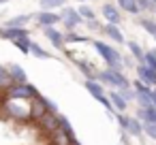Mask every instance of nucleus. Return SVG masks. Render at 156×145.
Masks as SVG:
<instances>
[{"label":"nucleus","mask_w":156,"mask_h":145,"mask_svg":"<svg viewBox=\"0 0 156 145\" xmlns=\"http://www.w3.org/2000/svg\"><path fill=\"white\" fill-rule=\"evenodd\" d=\"M96 81H101L107 88L113 90H122V88H130V79L124 75L122 66H107L105 71H96Z\"/></svg>","instance_id":"1"},{"label":"nucleus","mask_w":156,"mask_h":145,"mask_svg":"<svg viewBox=\"0 0 156 145\" xmlns=\"http://www.w3.org/2000/svg\"><path fill=\"white\" fill-rule=\"evenodd\" d=\"M92 45H94L96 54L101 56V60L105 62V66H122V68H124L122 56L118 54L115 47H111L109 43H105V41H101V39H92Z\"/></svg>","instance_id":"2"},{"label":"nucleus","mask_w":156,"mask_h":145,"mask_svg":"<svg viewBox=\"0 0 156 145\" xmlns=\"http://www.w3.org/2000/svg\"><path fill=\"white\" fill-rule=\"evenodd\" d=\"M5 111H7L13 119L30 122V119H32V100H13V98H7Z\"/></svg>","instance_id":"3"},{"label":"nucleus","mask_w":156,"mask_h":145,"mask_svg":"<svg viewBox=\"0 0 156 145\" xmlns=\"http://www.w3.org/2000/svg\"><path fill=\"white\" fill-rule=\"evenodd\" d=\"M5 94L7 98H13V100H34L39 96V90L26 81V83H13Z\"/></svg>","instance_id":"4"},{"label":"nucleus","mask_w":156,"mask_h":145,"mask_svg":"<svg viewBox=\"0 0 156 145\" xmlns=\"http://www.w3.org/2000/svg\"><path fill=\"white\" fill-rule=\"evenodd\" d=\"M58 13L62 17V24L66 26V30H75V28H79L83 24V17L79 15V11L75 7H62Z\"/></svg>","instance_id":"5"},{"label":"nucleus","mask_w":156,"mask_h":145,"mask_svg":"<svg viewBox=\"0 0 156 145\" xmlns=\"http://www.w3.org/2000/svg\"><path fill=\"white\" fill-rule=\"evenodd\" d=\"M101 15H103L105 24H113V26H120V24H122V11H120V7L113 5V2H103Z\"/></svg>","instance_id":"6"},{"label":"nucleus","mask_w":156,"mask_h":145,"mask_svg":"<svg viewBox=\"0 0 156 145\" xmlns=\"http://www.w3.org/2000/svg\"><path fill=\"white\" fill-rule=\"evenodd\" d=\"M34 22H37V26H41V28H51V26L62 24V17H60L58 11H39V13L34 15Z\"/></svg>","instance_id":"7"},{"label":"nucleus","mask_w":156,"mask_h":145,"mask_svg":"<svg viewBox=\"0 0 156 145\" xmlns=\"http://www.w3.org/2000/svg\"><path fill=\"white\" fill-rule=\"evenodd\" d=\"M37 124H39V128L45 134H49V132H54V130L60 128V113H45V115H41L37 119Z\"/></svg>","instance_id":"8"},{"label":"nucleus","mask_w":156,"mask_h":145,"mask_svg":"<svg viewBox=\"0 0 156 145\" xmlns=\"http://www.w3.org/2000/svg\"><path fill=\"white\" fill-rule=\"evenodd\" d=\"M0 39H5V41H17V39H30V30L28 28H7L2 26L0 28Z\"/></svg>","instance_id":"9"},{"label":"nucleus","mask_w":156,"mask_h":145,"mask_svg":"<svg viewBox=\"0 0 156 145\" xmlns=\"http://www.w3.org/2000/svg\"><path fill=\"white\" fill-rule=\"evenodd\" d=\"M43 32H45L47 41L54 45V49H64V47H66V43H64V32H60L56 26H51V28H43Z\"/></svg>","instance_id":"10"},{"label":"nucleus","mask_w":156,"mask_h":145,"mask_svg":"<svg viewBox=\"0 0 156 145\" xmlns=\"http://www.w3.org/2000/svg\"><path fill=\"white\" fill-rule=\"evenodd\" d=\"M101 32H103L105 36H109L113 43H120V45H124V43H126V36H124V32H122V28H120V26H113V24H103Z\"/></svg>","instance_id":"11"},{"label":"nucleus","mask_w":156,"mask_h":145,"mask_svg":"<svg viewBox=\"0 0 156 145\" xmlns=\"http://www.w3.org/2000/svg\"><path fill=\"white\" fill-rule=\"evenodd\" d=\"M83 88H86L88 94H90L92 98H96L98 102L107 96V94H105V85H103L101 81H96V79H86V81H83Z\"/></svg>","instance_id":"12"},{"label":"nucleus","mask_w":156,"mask_h":145,"mask_svg":"<svg viewBox=\"0 0 156 145\" xmlns=\"http://www.w3.org/2000/svg\"><path fill=\"white\" fill-rule=\"evenodd\" d=\"M137 79H141V81H145L147 85H152V88H156V68H150L147 64H137Z\"/></svg>","instance_id":"13"},{"label":"nucleus","mask_w":156,"mask_h":145,"mask_svg":"<svg viewBox=\"0 0 156 145\" xmlns=\"http://www.w3.org/2000/svg\"><path fill=\"white\" fill-rule=\"evenodd\" d=\"M109 96V100H111V105H113V111L115 113H124L126 111V107H128V100L118 92V90H113V92H109L107 94Z\"/></svg>","instance_id":"14"},{"label":"nucleus","mask_w":156,"mask_h":145,"mask_svg":"<svg viewBox=\"0 0 156 145\" xmlns=\"http://www.w3.org/2000/svg\"><path fill=\"white\" fill-rule=\"evenodd\" d=\"M126 47H128L133 60H135L137 64H143V60H145V49L139 45V41H126Z\"/></svg>","instance_id":"15"},{"label":"nucleus","mask_w":156,"mask_h":145,"mask_svg":"<svg viewBox=\"0 0 156 145\" xmlns=\"http://www.w3.org/2000/svg\"><path fill=\"white\" fill-rule=\"evenodd\" d=\"M137 117L141 124H156V107H139L137 109Z\"/></svg>","instance_id":"16"},{"label":"nucleus","mask_w":156,"mask_h":145,"mask_svg":"<svg viewBox=\"0 0 156 145\" xmlns=\"http://www.w3.org/2000/svg\"><path fill=\"white\" fill-rule=\"evenodd\" d=\"M118 7H120V11H124L128 15H135V17L141 15V9L137 5V0H118Z\"/></svg>","instance_id":"17"},{"label":"nucleus","mask_w":156,"mask_h":145,"mask_svg":"<svg viewBox=\"0 0 156 145\" xmlns=\"http://www.w3.org/2000/svg\"><path fill=\"white\" fill-rule=\"evenodd\" d=\"M73 62H75V64H77V68H79V71L83 73V77H86V79H94V77H96V68H94V66H92V64H90L88 60H81V58H73Z\"/></svg>","instance_id":"18"},{"label":"nucleus","mask_w":156,"mask_h":145,"mask_svg":"<svg viewBox=\"0 0 156 145\" xmlns=\"http://www.w3.org/2000/svg\"><path fill=\"white\" fill-rule=\"evenodd\" d=\"M7 68H9V73H11L13 83H26V81H28V75H26L24 66H20V64H9Z\"/></svg>","instance_id":"19"},{"label":"nucleus","mask_w":156,"mask_h":145,"mask_svg":"<svg viewBox=\"0 0 156 145\" xmlns=\"http://www.w3.org/2000/svg\"><path fill=\"white\" fill-rule=\"evenodd\" d=\"M60 130L64 132V136L69 139V143L73 145V143H77V134H75V130H73V126H71V122H69V117L66 115H60Z\"/></svg>","instance_id":"20"},{"label":"nucleus","mask_w":156,"mask_h":145,"mask_svg":"<svg viewBox=\"0 0 156 145\" xmlns=\"http://www.w3.org/2000/svg\"><path fill=\"white\" fill-rule=\"evenodd\" d=\"M64 43L66 45H73V43H92V39L90 36H83V34H79L75 30H66L64 32Z\"/></svg>","instance_id":"21"},{"label":"nucleus","mask_w":156,"mask_h":145,"mask_svg":"<svg viewBox=\"0 0 156 145\" xmlns=\"http://www.w3.org/2000/svg\"><path fill=\"white\" fill-rule=\"evenodd\" d=\"M41 11H60L62 7H66V0H39Z\"/></svg>","instance_id":"22"},{"label":"nucleus","mask_w":156,"mask_h":145,"mask_svg":"<svg viewBox=\"0 0 156 145\" xmlns=\"http://www.w3.org/2000/svg\"><path fill=\"white\" fill-rule=\"evenodd\" d=\"M126 132L130 134V136H143V124L139 122V117H130L128 119V128H126Z\"/></svg>","instance_id":"23"},{"label":"nucleus","mask_w":156,"mask_h":145,"mask_svg":"<svg viewBox=\"0 0 156 145\" xmlns=\"http://www.w3.org/2000/svg\"><path fill=\"white\" fill-rule=\"evenodd\" d=\"M11 85H13V79H11V73H9V68L0 64V92H7Z\"/></svg>","instance_id":"24"},{"label":"nucleus","mask_w":156,"mask_h":145,"mask_svg":"<svg viewBox=\"0 0 156 145\" xmlns=\"http://www.w3.org/2000/svg\"><path fill=\"white\" fill-rule=\"evenodd\" d=\"M30 19H32L30 15H17V17L5 22V26H7V28H26V26L30 24Z\"/></svg>","instance_id":"25"},{"label":"nucleus","mask_w":156,"mask_h":145,"mask_svg":"<svg viewBox=\"0 0 156 145\" xmlns=\"http://www.w3.org/2000/svg\"><path fill=\"white\" fill-rule=\"evenodd\" d=\"M137 22H139L141 30H145L150 36H156V19H152V17H139Z\"/></svg>","instance_id":"26"},{"label":"nucleus","mask_w":156,"mask_h":145,"mask_svg":"<svg viewBox=\"0 0 156 145\" xmlns=\"http://www.w3.org/2000/svg\"><path fill=\"white\" fill-rule=\"evenodd\" d=\"M30 56H34L39 60H51V54H47L39 43H30Z\"/></svg>","instance_id":"27"},{"label":"nucleus","mask_w":156,"mask_h":145,"mask_svg":"<svg viewBox=\"0 0 156 145\" xmlns=\"http://www.w3.org/2000/svg\"><path fill=\"white\" fill-rule=\"evenodd\" d=\"M37 100L43 105V109H45L47 113H58V105H56V100H51V98H47V96H43V94H39Z\"/></svg>","instance_id":"28"},{"label":"nucleus","mask_w":156,"mask_h":145,"mask_svg":"<svg viewBox=\"0 0 156 145\" xmlns=\"http://www.w3.org/2000/svg\"><path fill=\"white\" fill-rule=\"evenodd\" d=\"M77 11H79V15L83 17V22H86V19H96V11H94L90 5H86V2H83V5H79V7H77Z\"/></svg>","instance_id":"29"},{"label":"nucleus","mask_w":156,"mask_h":145,"mask_svg":"<svg viewBox=\"0 0 156 145\" xmlns=\"http://www.w3.org/2000/svg\"><path fill=\"white\" fill-rule=\"evenodd\" d=\"M135 100L139 102V107H154V100H152V92L150 94H135Z\"/></svg>","instance_id":"30"},{"label":"nucleus","mask_w":156,"mask_h":145,"mask_svg":"<svg viewBox=\"0 0 156 145\" xmlns=\"http://www.w3.org/2000/svg\"><path fill=\"white\" fill-rule=\"evenodd\" d=\"M30 39H17V41H13V45L22 51V54H26V56H30Z\"/></svg>","instance_id":"31"},{"label":"nucleus","mask_w":156,"mask_h":145,"mask_svg":"<svg viewBox=\"0 0 156 145\" xmlns=\"http://www.w3.org/2000/svg\"><path fill=\"white\" fill-rule=\"evenodd\" d=\"M143 64H147L150 68H156V49H147V51H145Z\"/></svg>","instance_id":"32"},{"label":"nucleus","mask_w":156,"mask_h":145,"mask_svg":"<svg viewBox=\"0 0 156 145\" xmlns=\"http://www.w3.org/2000/svg\"><path fill=\"white\" fill-rule=\"evenodd\" d=\"M115 119H118V126L126 132V128H128V119H130V115H126V113H115Z\"/></svg>","instance_id":"33"},{"label":"nucleus","mask_w":156,"mask_h":145,"mask_svg":"<svg viewBox=\"0 0 156 145\" xmlns=\"http://www.w3.org/2000/svg\"><path fill=\"white\" fill-rule=\"evenodd\" d=\"M143 134L152 141H156V124H143Z\"/></svg>","instance_id":"34"},{"label":"nucleus","mask_w":156,"mask_h":145,"mask_svg":"<svg viewBox=\"0 0 156 145\" xmlns=\"http://www.w3.org/2000/svg\"><path fill=\"white\" fill-rule=\"evenodd\" d=\"M137 5H139L141 13H147V11L154 9V2H152V0H137Z\"/></svg>","instance_id":"35"},{"label":"nucleus","mask_w":156,"mask_h":145,"mask_svg":"<svg viewBox=\"0 0 156 145\" xmlns=\"http://www.w3.org/2000/svg\"><path fill=\"white\" fill-rule=\"evenodd\" d=\"M118 92H120L126 100H135V90H133V88H122V90H118Z\"/></svg>","instance_id":"36"},{"label":"nucleus","mask_w":156,"mask_h":145,"mask_svg":"<svg viewBox=\"0 0 156 145\" xmlns=\"http://www.w3.org/2000/svg\"><path fill=\"white\" fill-rule=\"evenodd\" d=\"M83 24H86V26H88L90 30H101V28H103V24H101L98 19H86Z\"/></svg>","instance_id":"37"},{"label":"nucleus","mask_w":156,"mask_h":145,"mask_svg":"<svg viewBox=\"0 0 156 145\" xmlns=\"http://www.w3.org/2000/svg\"><path fill=\"white\" fill-rule=\"evenodd\" d=\"M152 100H154V107H156V88H152Z\"/></svg>","instance_id":"38"},{"label":"nucleus","mask_w":156,"mask_h":145,"mask_svg":"<svg viewBox=\"0 0 156 145\" xmlns=\"http://www.w3.org/2000/svg\"><path fill=\"white\" fill-rule=\"evenodd\" d=\"M7 2H11V0H0V5H7Z\"/></svg>","instance_id":"39"},{"label":"nucleus","mask_w":156,"mask_h":145,"mask_svg":"<svg viewBox=\"0 0 156 145\" xmlns=\"http://www.w3.org/2000/svg\"><path fill=\"white\" fill-rule=\"evenodd\" d=\"M73 145H81V143H79V141H77V143H73Z\"/></svg>","instance_id":"40"},{"label":"nucleus","mask_w":156,"mask_h":145,"mask_svg":"<svg viewBox=\"0 0 156 145\" xmlns=\"http://www.w3.org/2000/svg\"><path fill=\"white\" fill-rule=\"evenodd\" d=\"M152 11H154V13H156V5H154V9H152Z\"/></svg>","instance_id":"41"},{"label":"nucleus","mask_w":156,"mask_h":145,"mask_svg":"<svg viewBox=\"0 0 156 145\" xmlns=\"http://www.w3.org/2000/svg\"><path fill=\"white\" fill-rule=\"evenodd\" d=\"M79 2H88V0H79Z\"/></svg>","instance_id":"42"},{"label":"nucleus","mask_w":156,"mask_h":145,"mask_svg":"<svg viewBox=\"0 0 156 145\" xmlns=\"http://www.w3.org/2000/svg\"><path fill=\"white\" fill-rule=\"evenodd\" d=\"M152 2H154V5H156V0H152Z\"/></svg>","instance_id":"43"},{"label":"nucleus","mask_w":156,"mask_h":145,"mask_svg":"<svg viewBox=\"0 0 156 145\" xmlns=\"http://www.w3.org/2000/svg\"><path fill=\"white\" fill-rule=\"evenodd\" d=\"M154 39H156V36H154Z\"/></svg>","instance_id":"44"}]
</instances>
